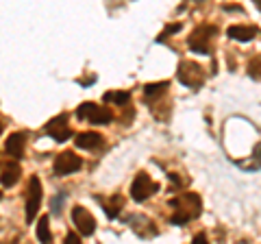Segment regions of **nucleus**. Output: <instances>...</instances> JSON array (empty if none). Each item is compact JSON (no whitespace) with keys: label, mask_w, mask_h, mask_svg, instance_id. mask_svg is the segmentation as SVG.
Listing matches in <instances>:
<instances>
[{"label":"nucleus","mask_w":261,"mask_h":244,"mask_svg":"<svg viewBox=\"0 0 261 244\" xmlns=\"http://www.w3.org/2000/svg\"><path fill=\"white\" fill-rule=\"evenodd\" d=\"M178 79L183 81L185 85L190 87H200L202 85V72H200V66H196L192 61H183L181 66H178Z\"/></svg>","instance_id":"9"},{"label":"nucleus","mask_w":261,"mask_h":244,"mask_svg":"<svg viewBox=\"0 0 261 244\" xmlns=\"http://www.w3.org/2000/svg\"><path fill=\"white\" fill-rule=\"evenodd\" d=\"M255 155H257V157L261 159V144H259V146H257V149H255Z\"/></svg>","instance_id":"23"},{"label":"nucleus","mask_w":261,"mask_h":244,"mask_svg":"<svg viewBox=\"0 0 261 244\" xmlns=\"http://www.w3.org/2000/svg\"><path fill=\"white\" fill-rule=\"evenodd\" d=\"M183 29V24L181 22H174V24H168V27L166 29H163V33L157 37V42H163V39H166V37H170V35H174L176 33V31H181Z\"/></svg>","instance_id":"19"},{"label":"nucleus","mask_w":261,"mask_h":244,"mask_svg":"<svg viewBox=\"0 0 261 244\" xmlns=\"http://www.w3.org/2000/svg\"><path fill=\"white\" fill-rule=\"evenodd\" d=\"M98 201L102 203V209H105V214H107L109 218H118L120 207H122V197H111L109 201H105V199L98 197Z\"/></svg>","instance_id":"14"},{"label":"nucleus","mask_w":261,"mask_h":244,"mask_svg":"<svg viewBox=\"0 0 261 244\" xmlns=\"http://www.w3.org/2000/svg\"><path fill=\"white\" fill-rule=\"evenodd\" d=\"M105 140H102V135L100 133H96V131H85V133H79L74 137V144H76V149H96V146H100Z\"/></svg>","instance_id":"12"},{"label":"nucleus","mask_w":261,"mask_h":244,"mask_svg":"<svg viewBox=\"0 0 261 244\" xmlns=\"http://www.w3.org/2000/svg\"><path fill=\"white\" fill-rule=\"evenodd\" d=\"M81 166H83V159H81L79 155H74V153H70V151H65V153H61V155H57L55 157V164H53L55 175H59V177L76 173V170H81Z\"/></svg>","instance_id":"6"},{"label":"nucleus","mask_w":261,"mask_h":244,"mask_svg":"<svg viewBox=\"0 0 261 244\" xmlns=\"http://www.w3.org/2000/svg\"><path fill=\"white\" fill-rule=\"evenodd\" d=\"M255 3H257V5H259V9H261V0H255Z\"/></svg>","instance_id":"24"},{"label":"nucleus","mask_w":261,"mask_h":244,"mask_svg":"<svg viewBox=\"0 0 261 244\" xmlns=\"http://www.w3.org/2000/svg\"><path fill=\"white\" fill-rule=\"evenodd\" d=\"M74 113H76L79 120H87V122H92V125H109V122L113 120L111 109L100 107V105H96V103L79 105Z\"/></svg>","instance_id":"2"},{"label":"nucleus","mask_w":261,"mask_h":244,"mask_svg":"<svg viewBox=\"0 0 261 244\" xmlns=\"http://www.w3.org/2000/svg\"><path fill=\"white\" fill-rule=\"evenodd\" d=\"M24 144H27V135L24 133H11L9 137H7V142H5L7 155H11L15 159L24 157Z\"/></svg>","instance_id":"10"},{"label":"nucleus","mask_w":261,"mask_h":244,"mask_svg":"<svg viewBox=\"0 0 261 244\" xmlns=\"http://www.w3.org/2000/svg\"><path fill=\"white\" fill-rule=\"evenodd\" d=\"M218 33V29L214 24H202V27L194 29V33L190 35V48L198 55H209L211 53V37Z\"/></svg>","instance_id":"3"},{"label":"nucleus","mask_w":261,"mask_h":244,"mask_svg":"<svg viewBox=\"0 0 261 244\" xmlns=\"http://www.w3.org/2000/svg\"><path fill=\"white\" fill-rule=\"evenodd\" d=\"M172 207L176 209V214L170 218L174 225H185L187 221H194L196 216H200V209H202V203L200 199H196V194L187 192L183 197H178L172 201Z\"/></svg>","instance_id":"1"},{"label":"nucleus","mask_w":261,"mask_h":244,"mask_svg":"<svg viewBox=\"0 0 261 244\" xmlns=\"http://www.w3.org/2000/svg\"><path fill=\"white\" fill-rule=\"evenodd\" d=\"M81 235V233H79ZM79 235L76 233H68V235H65V244H76L79 242Z\"/></svg>","instance_id":"21"},{"label":"nucleus","mask_w":261,"mask_h":244,"mask_svg":"<svg viewBox=\"0 0 261 244\" xmlns=\"http://www.w3.org/2000/svg\"><path fill=\"white\" fill-rule=\"evenodd\" d=\"M168 81H161V83H150V85H146L144 87V94H146V99H154V96H159L163 92H168Z\"/></svg>","instance_id":"17"},{"label":"nucleus","mask_w":261,"mask_h":244,"mask_svg":"<svg viewBox=\"0 0 261 244\" xmlns=\"http://www.w3.org/2000/svg\"><path fill=\"white\" fill-rule=\"evenodd\" d=\"M154 192H157V183H154L146 173L137 175L133 185H130V197H133V201H137V203H144L148 197H152Z\"/></svg>","instance_id":"5"},{"label":"nucleus","mask_w":261,"mask_h":244,"mask_svg":"<svg viewBox=\"0 0 261 244\" xmlns=\"http://www.w3.org/2000/svg\"><path fill=\"white\" fill-rule=\"evenodd\" d=\"M0 131H3V127H0Z\"/></svg>","instance_id":"26"},{"label":"nucleus","mask_w":261,"mask_h":244,"mask_svg":"<svg viewBox=\"0 0 261 244\" xmlns=\"http://www.w3.org/2000/svg\"><path fill=\"white\" fill-rule=\"evenodd\" d=\"M72 223H74L76 231H79L81 235H85V238L94 235V231H96V221H94V216L89 214V211H87L83 205H76L74 209H72Z\"/></svg>","instance_id":"7"},{"label":"nucleus","mask_w":261,"mask_h":244,"mask_svg":"<svg viewBox=\"0 0 261 244\" xmlns=\"http://www.w3.org/2000/svg\"><path fill=\"white\" fill-rule=\"evenodd\" d=\"M20 175H22L20 166L15 164V161H9V164H5L3 173H0V183H3L5 188H13V185L20 181Z\"/></svg>","instance_id":"11"},{"label":"nucleus","mask_w":261,"mask_h":244,"mask_svg":"<svg viewBox=\"0 0 261 244\" xmlns=\"http://www.w3.org/2000/svg\"><path fill=\"white\" fill-rule=\"evenodd\" d=\"M46 133L50 135L53 140H57V142H65V140H68V137L72 135L70 127H68V116H65V113H61V116L53 118V120L46 125Z\"/></svg>","instance_id":"8"},{"label":"nucleus","mask_w":261,"mask_h":244,"mask_svg":"<svg viewBox=\"0 0 261 244\" xmlns=\"http://www.w3.org/2000/svg\"><path fill=\"white\" fill-rule=\"evenodd\" d=\"M102 101H105V103H113V105H120V107H124V105L130 103V94H128V92H105Z\"/></svg>","instance_id":"15"},{"label":"nucleus","mask_w":261,"mask_h":244,"mask_svg":"<svg viewBox=\"0 0 261 244\" xmlns=\"http://www.w3.org/2000/svg\"><path fill=\"white\" fill-rule=\"evenodd\" d=\"M63 201H65V194H63V192H61V194H57V197L53 199L50 205H53V214H55V216L61 211V207H59V205H63Z\"/></svg>","instance_id":"20"},{"label":"nucleus","mask_w":261,"mask_h":244,"mask_svg":"<svg viewBox=\"0 0 261 244\" xmlns=\"http://www.w3.org/2000/svg\"><path fill=\"white\" fill-rule=\"evenodd\" d=\"M194 242H196V244H200V242H207V235H205V233L196 235V238H194Z\"/></svg>","instance_id":"22"},{"label":"nucleus","mask_w":261,"mask_h":244,"mask_svg":"<svg viewBox=\"0 0 261 244\" xmlns=\"http://www.w3.org/2000/svg\"><path fill=\"white\" fill-rule=\"evenodd\" d=\"M39 205H42V183H39L37 177H31L29 190H27V207H24V216H27V223L35 221Z\"/></svg>","instance_id":"4"},{"label":"nucleus","mask_w":261,"mask_h":244,"mask_svg":"<svg viewBox=\"0 0 261 244\" xmlns=\"http://www.w3.org/2000/svg\"><path fill=\"white\" fill-rule=\"evenodd\" d=\"M248 75L252 79H261V57L250 59V63H248Z\"/></svg>","instance_id":"18"},{"label":"nucleus","mask_w":261,"mask_h":244,"mask_svg":"<svg viewBox=\"0 0 261 244\" xmlns=\"http://www.w3.org/2000/svg\"><path fill=\"white\" fill-rule=\"evenodd\" d=\"M255 33H257V29L255 27H228V31H226V35L231 37V39H238V42H250L252 37H255Z\"/></svg>","instance_id":"13"},{"label":"nucleus","mask_w":261,"mask_h":244,"mask_svg":"<svg viewBox=\"0 0 261 244\" xmlns=\"http://www.w3.org/2000/svg\"><path fill=\"white\" fill-rule=\"evenodd\" d=\"M0 199H3V192H0Z\"/></svg>","instance_id":"25"},{"label":"nucleus","mask_w":261,"mask_h":244,"mask_svg":"<svg viewBox=\"0 0 261 244\" xmlns=\"http://www.w3.org/2000/svg\"><path fill=\"white\" fill-rule=\"evenodd\" d=\"M37 240L53 242V233H50V227H48V216L39 218V223H37Z\"/></svg>","instance_id":"16"}]
</instances>
